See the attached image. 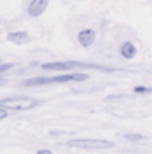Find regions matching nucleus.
<instances>
[{
	"label": "nucleus",
	"instance_id": "f257e3e1",
	"mask_svg": "<svg viewBox=\"0 0 152 154\" xmlns=\"http://www.w3.org/2000/svg\"><path fill=\"white\" fill-rule=\"evenodd\" d=\"M90 75L82 72H74V74H61L54 77H32L25 79L22 86H45V84H66V82H77V81H88Z\"/></svg>",
	"mask_w": 152,
	"mask_h": 154
},
{
	"label": "nucleus",
	"instance_id": "f03ea898",
	"mask_svg": "<svg viewBox=\"0 0 152 154\" xmlns=\"http://www.w3.org/2000/svg\"><path fill=\"white\" fill-rule=\"evenodd\" d=\"M68 147H77V149H86V151H102V149H111L113 142L109 140H100V138H75L66 142Z\"/></svg>",
	"mask_w": 152,
	"mask_h": 154
},
{
	"label": "nucleus",
	"instance_id": "7ed1b4c3",
	"mask_svg": "<svg viewBox=\"0 0 152 154\" xmlns=\"http://www.w3.org/2000/svg\"><path fill=\"white\" fill-rule=\"evenodd\" d=\"M79 68H99V70H108L102 66L88 65V63H75V61H56V63H43L41 70H56V72H68V70H79Z\"/></svg>",
	"mask_w": 152,
	"mask_h": 154
},
{
	"label": "nucleus",
	"instance_id": "20e7f679",
	"mask_svg": "<svg viewBox=\"0 0 152 154\" xmlns=\"http://www.w3.org/2000/svg\"><path fill=\"white\" fill-rule=\"evenodd\" d=\"M39 100L32 99V97H22V95H16V97H9V99H4L2 100V108H9V109H14V111H22V109H31L34 106H38Z\"/></svg>",
	"mask_w": 152,
	"mask_h": 154
},
{
	"label": "nucleus",
	"instance_id": "39448f33",
	"mask_svg": "<svg viewBox=\"0 0 152 154\" xmlns=\"http://www.w3.org/2000/svg\"><path fill=\"white\" fill-rule=\"evenodd\" d=\"M47 7H48V0H31V4L27 5V13L29 16L38 18L47 11Z\"/></svg>",
	"mask_w": 152,
	"mask_h": 154
},
{
	"label": "nucleus",
	"instance_id": "423d86ee",
	"mask_svg": "<svg viewBox=\"0 0 152 154\" xmlns=\"http://www.w3.org/2000/svg\"><path fill=\"white\" fill-rule=\"evenodd\" d=\"M95 39H97V32H95L93 29H82V31H79V34H77V41H79L81 47H84V48H90V47L95 43Z\"/></svg>",
	"mask_w": 152,
	"mask_h": 154
},
{
	"label": "nucleus",
	"instance_id": "0eeeda50",
	"mask_svg": "<svg viewBox=\"0 0 152 154\" xmlns=\"http://www.w3.org/2000/svg\"><path fill=\"white\" fill-rule=\"evenodd\" d=\"M7 39L11 43H14V45H23V43H29L31 41V36L25 31H14V32H9L7 34Z\"/></svg>",
	"mask_w": 152,
	"mask_h": 154
},
{
	"label": "nucleus",
	"instance_id": "6e6552de",
	"mask_svg": "<svg viewBox=\"0 0 152 154\" xmlns=\"http://www.w3.org/2000/svg\"><path fill=\"white\" fill-rule=\"evenodd\" d=\"M136 52H138V48H136V45L132 41H123L120 45V54H122L123 59H132L136 56Z\"/></svg>",
	"mask_w": 152,
	"mask_h": 154
},
{
	"label": "nucleus",
	"instance_id": "1a4fd4ad",
	"mask_svg": "<svg viewBox=\"0 0 152 154\" xmlns=\"http://www.w3.org/2000/svg\"><path fill=\"white\" fill-rule=\"evenodd\" d=\"M132 91H134L136 95H145V93H150L152 90L149 88V86H136V88H134Z\"/></svg>",
	"mask_w": 152,
	"mask_h": 154
},
{
	"label": "nucleus",
	"instance_id": "9d476101",
	"mask_svg": "<svg viewBox=\"0 0 152 154\" xmlns=\"http://www.w3.org/2000/svg\"><path fill=\"white\" fill-rule=\"evenodd\" d=\"M123 138L125 140H131V142H141V140H145L143 134H123Z\"/></svg>",
	"mask_w": 152,
	"mask_h": 154
},
{
	"label": "nucleus",
	"instance_id": "9b49d317",
	"mask_svg": "<svg viewBox=\"0 0 152 154\" xmlns=\"http://www.w3.org/2000/svg\"><path fill=\"white\" fill-rule=\"evenodd\" d=\"M7 68L11 70V68H13V65H11V63H9V65H7V63H2V74H4V72H7Z\"/></svg>",
	"mask_w": 152,
	"mask_h": 154
},
{
	"label": "nucleus",
	"instance_id": "f8f14e48",
	"mask_svg": "<svg viewBox=\"0 0 152 154\" xmlns=\"http://www.w3.org/2000/svg\"><path fill=\"white\" fill-rule=\"evenodd\" d=\"M36 154H52V151H48V149H39Z\"/></svg>",
	"mask_w": 152,
	"mask_h": 154
}]
</instances>
